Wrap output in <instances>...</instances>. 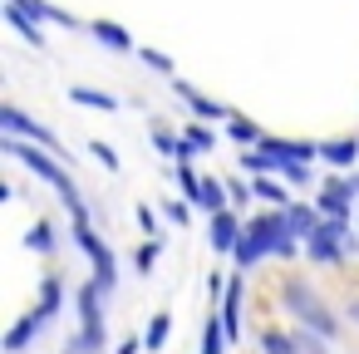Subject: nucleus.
Instances as JSON below:
<instances>
[{
	"mask_svg": "<svg viewBox=\"0 0 359 354\" xmlns=\"http://www.w3.org/2000/svg\"><path fill=\"white\" fill-rule=\"evenodd\" d=\"M354 202H359V172H334V177H325V187L315 192L320 217H334V222H349V217H354Z\"/></svg>",
	"mask_w": 359,
	"mask_h": 354,
	"instance_id": "5",
	"label": "nucleus"
},
{
	"mask_svg": "<svg viewBox=\"0 0 359 354\" xmlns=\"http://www.w3.org/2000/svg\"><path fill=\"white\" fill-rule=\"evenodd\" d=\"M344 320H349V325H359V295H354V300L344 305Z\"/></svg>",
	"mask_w": 359,
	"mask_h": 354,
	"instance_id": "37",
	"label": "nucleus"
},
{
	"mask_svg": "<svg viewBox=\"0 0 359 354\" xmlns=\"http://www.w3.org/2000/svg\"><path fill=\"white\" fill-rule=\"evenodd\" d=\"M251 187H256V202H266L271 212H285V207L295 202V197H290V182H285L280 172H271V177H256Z\"/></svg>",
	"mask_w": 359,
	"mask_h": 354,
	"instance_id": "16",
	"label": "nucleus"
},
{
	"mask_svg": "<svg viewBox=\"0 0 359 354\" xmlns=\"http://www.w3.org/2000/svg\"><path fill=\"white\" fill-rule=\"evenodd\" d=\"M25 246H30L35 256H55V246H60L55 222H50V217H35V222H30V231H25Z\"/></svg>",
	"mask_w": 359,
	"mask_h": 354,
	"instance_id": "21",
	"label": "nucleus"
},
{
	"mask_svg": "<svg viewBox=\"0 0 359 354\" xmlns=\"http://www.w3.org/2000/svg\"><path fill=\"white\" fill-rule=\"evenodd\" d=\"M138 226H143V236H158V212H153L148 202L138 207Z\"/></svg>",
	"mask_w": 359,
	"mask_h": 354,
	"instance_id": "35",
	"label": "nucleus"
},
{
	"mask_svg": "<svg viewBox=\"0 0 359 354\" xmlns=\"http://www.w3.org/2000/svg\"><path fill=\"white\" fill-rule=\"evenodd\" d=\"M163 212H168V222H172V226H187V222H192V202H187V197H168V202H163Z\"/></svg>",
	"mask_w": 359,
	"mask_h": 354,
	"instance_id": "31",
	"label": "nucleus"
},
{
	"mask_svg": "<svg viewBox=\"0 0 359 354\" xmlns=\"http://www.w3.org/2000/svg\"><path fill=\"white\" fill-rule=\"evenodd\" d=\"M276 300H280V315H290L295 325H305V329H315V334H325L330 344L344 334V310H334L320 290H315V280L310 275H295V271H285L280 275V290H276Z\"/></svg>",
	"mask_w": 359,
	"mask_h": 354,
	"instance_id": "1",
	"label": "nucleus"
},
{
	"mask_svg": "<svg viewBox=\"0 0 359 354\" xmlns=\"http://www.w3.org/2000/svg\"><path fill=\"white\" fill-rule=\"evenodd\" d=\"M172 89H177V99H182V104L192 109V118H202V123H212V118H231V114H226V109H222L217 99L197 94V89H192L187 79H172Z\"/></svg>",
	"mask_w": 359,
	"mask_h": 354,
	"instance_id": "12",
	"label": "nucleus"
},
{
	"mask_svg": "<svg viewBox=\"0 0 359 354\" xmlns=\"http://www.w3.org/2000/svg\"><path fill=\"white\" fill-rule=\"evenodd\" d=\"M138 55H143V64H148V69H158V74H172V60H168L163 50H138Z\"/></svg>",
	"mask_w": 359,
	"mask_h": 354,
	"instance_id": "34",
	"label": "nucleus"
},
{
	"mask_svg": "<svg viewBox=\"0 0 359 354\" xmlns=\"http://www.w3.org/2000/svg\"><path fill=\"white\" fill-rule=\"evenodd\" d=\"M89 153L99 158V168H104V172H118V168H123V163H118V153H114L104 138H94V143H89Z\"/></svg>",
	"mask_w": 359,
	"mask_h": 354,
	"instance_id": "32",
	"label": "nucleus"
},
{
	"mask_svg": "<svg viewBox=\"0 0 359 354\" xmlns=\"http://www.w3.org/2000/svg\"><path fill=\"white\" fill-rule=\"evenodd\" d=\"M320 163L334 168V172H359V138H354V133L325 138V143H320Z\"/></svg>",
	"mask_w": 359,
	"mask_h": 354,
	"instance_id": "11",
	"label": "nucleus"
},
{
	"mask_svg": "<svg viewBox=\"0 0 359 354\" xmlns=\"http://www.w3.org/2000/svg\"><path fill=\"white\" fill-rule=\"evenodd\" d=\"M241 236H246L241 212H217V217H207V246H212L217 256H231V251L241 246Z\"/></svg>",
	"mask_w": 359,
	"mask_h": 354,
	"instance_id": "9",
	"label": "nucleus"
},
{
	"mask_svg": "<svg viewBox=\"0 0 359 354\" xmlns=\"http://www.w3.org/2000/svg\"><path fill=\"white\" fill-rule=\"evenodd\" d=\"M226 192H231V212H246V207H251V197H256V187H251V182H241V177H226Z\"/></svg>",
	"mask_w": 359,
	"mask_h": 354,
	"instance_id": "30",
	"label": "nucleus"
},
{
	"mask_svg": "<svg viewBox=\"0 0 359 354\" xmlns=\"http://www.w3.org/2000/svg\"><path fill=\"white\" fill-rule=\"evenodd\" d=\"M40 310H50V315H60V305H65V280L60 275H45L40 280V300H35Z\"/></svg>",
	"mask_w": 359,
	"mask_h": 354,
	"instance_id": "26",
	"label": "nucleus"
},
{
	"mask_svg": "<svg viewBox=\"0 0 359 354\" xmlns=\"http://www.w3.org/2000/svg\"><path fill=\"white\" fill-rule=\"evenodd\" d=\"M69 236H74V246H79V251L89 256V266H94V275H89V280H99V285H104V290L114 295V290H118L114 246H109V241H104V236L94 231V222H74V231H69Z\"/></svg>",
	"mask_w": 359,
	"mask_h": 354,
	"instance_id": "4",
	"label": "nucleus"
},
{
	"mask_svg": "<svg viewBox=\"0 0 359 354\" xmlns=\"http://www.w3.org/2000/svg\"><path fill=\"white\" fill-rule=\"evenodd\" d=\"M290 329H295L300 354H330V339H325V334H315V329H305V325H290Z\"/></svg>",
	"mask_w": 359,
	"mask_h": 354,
	"instance_id": "28",
	"label": "nucleus"
},
{
	"mask_svg": "<svg viewBox=\"0 0 359 354\" xmlns=\"http://www.w3.org/2000/svg\"><path fill=\"white\" fill-rule=\"evenodd\" d=\"M6 20H11V25L25 35V45H40V50H45V25H35V20H30L20 6H11V0H6Z\"/></svg>",
	"mask_w": 359,
	"mask_h": 354,
	"instance_id": "23",
	"label": "nucleus"
},
{
	"mask_svg": "<svg viewBox=\"0 0 359 354\" xmlns=\"http://www.w3.org/2000/svg\"><path fill=\"white\" fill-rule=\"evenodd\" d=\"M69 99H74L79 109H99V114H118V99H114V94H104V89H84V84H74V89H69Z\"/></svg>",
	"mask_w": 359,
	"mask_h": 354,
	"instance_id": "22",
	"label": "nucleus"
},
{
	"mask_svg": "<svg viewBox=\"0 0 359 354\" xmlns=\"http://www.w3.org/2000/svg\"><path fill=\"white\" fill-rule=\"evenodd\" d=\"M256 344H261V354H300L295 329H285V325H276V320H266V325L256 329Z\"/></svg>",
	"mask_w": 359,
	"mask_h": 354,
	"instance_id": "14",
	"label": "nucleus"
},
{
	"mask_svg": "<svg viewBox=\"0 0 359 354\" xmlns=\"http://www.w3.org/2000/svg\"><path fill=\"white\" fill-rule=\"evenodd\" d=\"M0 133H6V138H25V143H40V148H50V153L65 158V143H60L45 123H35L30 114H20L15 104H0ZM65 163H69V158H65Z\"/></svg>",
	"mask_w": 359,
	"mask_h": 354,
	"instance_id": "6",
	"label": "nucleus"
},
{
	"mask_svg": "<svg viewBox=\"0 0 359 354\" xmlns=\"http://www.w3.org/2000/svg\"><path fill=\"white\" fill-rule=\"evenodd\" d=\"M89 35H94L104 50H118V55L133 50V35H128L123 25H114V20H89Z\"/></svg>",
	"mask_w": 359,
	"mask_h": 354,
	"instance_id": "19",
	"label": "nucleus"
},
{
	"mask_svg": "<svg viewBox=\"0 0 359 354\" xmlns=\"http://www.w3.org/2000/svg\"><path fill=\"white\" fill-rule=\"evenodd\" d=\"M226 138H231L241 153H251V148L266 143V128H261L256 118H246V114H231V118H226Z\"/></svg>",
	"mask_w": 359,
	"mask_h": 354,
	"instance_id": "15",
	"label": "nucleus"
},
{
	"mask_svg": "<svg viewBox=\"0 0 359 354\" xmlns=\"http://www.w3.org/2000/svg\"><path fill=\"white\" fill-rule=\"evenodd\" d=\"M349 256H359V236L349 231V222L320 217L315 236L305 241V261H310V266H344Z\"/></svg>",
	"mask_w": 359,
	"mask_h": 354,
	"instance_id": "3",
	"label": "nucleus"
},
{
	"mask_svg": "<svg viewBox=\"0 0 359 354\" xmlns=\"http://www.w3.org/2000/svg\"><path fill=\"white\" fill-rule=\"evenodd\" d=\"M153 148L163 153V158H172V163H192V153H187V143H182V133H172L168 123H153Z\"/></svg>",
	"mask_w": 359,
	"mask_h": 354,
	"instance_id": "20",
	"label": "nucleus"
},
{
	"mask_svg": "<svg viewBox=\"0 0 359 354\" xmlns=\"http://www.w3.org/2000/svg\"><path fill=\"white\" fill-rule=\"evenodd\" d=\"M138 349H148V344H143V334H128V339L118 344V354H138Z\"/></svg>",
	"mask_w": 359,
	"mask_h": 354,
	"instance_id": "36",
	"label": "nucleus"
},
{
	"mask_svg": "<svg viewBox=\"0 0 359 354\" xmlns=\"http://www.w3.org/2000/svg\"><path fill=\"white\" fill-rule=\"evenodd\" d=\"M182 143H187V153L197 158V153H212V148H217V133H212L202 118H192V123L182 128Z\"/></svg>",
	"mask_w": 359,
	"mask_h": 354,
	"instance_id": "24",
	"label": "nucleus"
},
{
	"mask_svg": "<svg viewBox=\"0 0 359 354\" xmlns=\"http://www.w3.org/2000/svg\"><path fill=\"white\" fill-rule=\"evenodd\" d=\"M168 334H172V315H168V310H158V315L148 320V329H143V344L158 354V349L168 344Z\"/></svg>",
	"mask_w": 359,
	"mask_h": 354,
	"instance_id": "25",
	"label": "nucleus"
},
{
	"mask_svg": "<svg viewBox=\"0 0 359 354\" xmlns=\"http://www.w3.org/2000/svg\"><path fill=\"white\" fill-rule=\"evenodd\" d=\"M11 6H20L35 25H74V15L60 11V6H50V0H11Z\"/></svg>",
	"mask_w": 359,
	"mask_h": 354,
	"instance_id": "18",
	"label": "nucleus"
},
{
	"mask_svg": "<svg viewBox=\"0 0 359 354\" xmlns=\"http://www.w3.org/2000/svg\"><path fill=\"white\" fill-rule=\"evenodd\" d=\"M354 226H359V212H354Z\"/></svg>",
	"mask_w": 359,
	"mask_h": 354,
	"instance_id": "38",
	"label": "nucleus"
},
{
	"mask_svg": "<svg viewBox=\"0 0 359 354\" xmlns=\"http://www.w3.org/2000/svg\"><path fill=\"white\" fill-rule=\"evenodd\" d=\"M197 212L217 217V212H231V192H226V177H202V192H197Z\"/></svg>",
	"mask_w": 359,
	"mask_h": 354,
	"instance_id": "17",
	"label": "nucleus"
},
{
	"mask_svg": "<svg viewBox=\"0 0 359 354\" xmlns=\"http://www.w3.org/2000/svg\"><path fill=\"white\" fill-rule=\"evenodd\" d=\"M217 315H222V325H226V339H231V344H241V334H246V271H231V280H226V295H222Z\"/></svg>",
	"mask_w": 359,
	"mask_h": 354,
	"instance_id": "7",
	"label": "nucleus"
},
{
	"mask_svg": "<svg viewBox=\"0 0 359 354\" xmlns=\"http://www.w3.org/2000/svg\"><path fill=\"white\" fill-rule=\"evenodd\" d=\"M280 177H285L290 187H305V182L315 177V163H285V168H280Z\"/></svg>",
	"mask_w": 359,
	"mask_h": 354,
	"instance_id": "33",
	"label": "nucleus"
},
{
	"mask_svg": "<svg viewBox=\"0 0 359 354\" xmlns=\"http://www.w3.org/2000/svg\"><path fill=\"white\" fill-rule=\"evenodd\" d=\"M158 256H163V236H148V241L133 251V271H138V275H148V271L158 266Z\"/></svg>",
	"mask_w": 359,
	"mask_h": 354,
	"instance_id": "27",
	"label": "nucleus"
},
{
	"mask_svg": "<svg viewBox=\"0 0 359 354\" xmlns=\"http://www.w3.org/2000/svg\"><path fill=\"white\" fill-rule=\"evenodd\" d=\"M285 226H290V236L305 246V241L315 236V226H320V207H315V202H290V207H285Z\"/></svg>",
	"mask_w": 359,
	"mask_h": 354,
	"instance_id": "13",
	"label": "nucleus"
},
{
	"mask_svg": "<svg viewBox=\"0 0 359 354\" xmlns=\"http://www.w3.org/2000/svg\"><path fill=\"white\" fill-rule=\"evenodd\" d=\"M261 153H266L276 168H285V163H315V158H320V143H305V138H276V133H266Z\"/></svg>",
	"mask_w": 359,
	"mask_h": 354,
	"instance_id": "10",
	"label": "nucleus"
},
{
	"mask_svg": "<svg viewBox=\"0 0 359 354\" xmlns=\"http://www.w3.org/2000/svg\"><path fill=\"white\" fill-rule=\"evenodd\" d=\"M104 300L109 290L99 280H79L74 290V310H79V334L69 339L65 354H109V320H104Z\"/></svg>",
	"mask_w": 359,
	"mask_h": 354,
	"instance_id": "2",
	"label": "nucleus"
},
{
	"mask_svg": "<svg viewBox=\"0 0 359 354\" xmlns=\"http://www.w3.org/2000/svg\"><path fill=\"white\" fill-rule=\"evenodd\" d=\"M177 187H182V197L197 207V192H202V177H197V168L192 163H177Z\"/></svg>",
	"mask_w": 359,
	"mask_h": 354,
	"instance_id": "29",
	"label": "nucleus"
},
{
	"mask_svg": "<svg viewBox=\"0 0 359 354\" xmlns=\"http://www.w3.org/2000/svg\"><path fill=\"white\" fill-rule=\"evenodd\" d=\"M50 320H55V315H50V310H40V305H35V310H25V315L6 329V339H0V354H25V349L45 334V325H50Z\"/></svg>",
	"mask_w": 359,
	"mask_h": 354,
	"instance_id": "8",
	"label": "nucleus"
}]
</instances>
